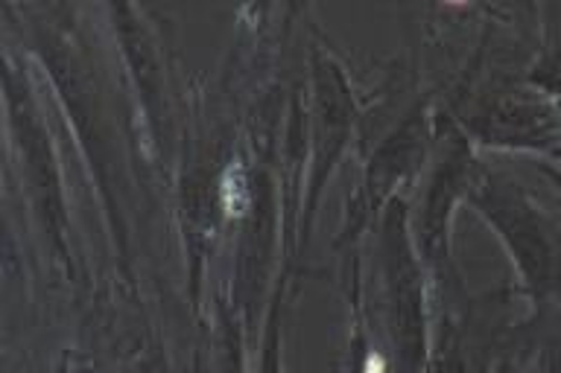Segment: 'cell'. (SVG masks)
<instances>
[{"instance_id": "cell-3", "label": "cell", "mask_w": 561, "mask_h": 373, "mask_svg": "<svg viewBox=\"0 0 561 373\" xmlns=\"http://www.w3.org/2000/svg\"><path fill=\"white\" fill-rule=\"evenodd\" d=\"M543 173H547V178H552V184L559 187V196H561V173H556V170H550V166H543Z\"/></svg>"}, {"instance_id": "cell-2", "label": "cell", "mask_w": 561, "mask_h": 373, "mask_svg": "<svg viewBox=\"0 0 561 373\" xmlns=\"http://www.w3.org/2000/svg\"><path fill=\"white\" fill-rule=\"evenodd\" d=\"M480 138L491 147L543 149L561 158V123L541 103H500L480 117Z\"/></svg>"}, {"instance_id": "cell-1", "label": "cell", "mask_w": 561, "mask_h": 373, "mask_svg": "<svg viewBox=\"0 0 561 373\" xmlns=\"http://www.w3.org/2000/svg\"><path fill=\"white\" fill-rule=\"evenodd\" d=\"M473 190V205L503 234L526 287L538 298L561 295V234L550 219H543L512 184H500L491 175Z\"/></svg>"}]
</instances>
